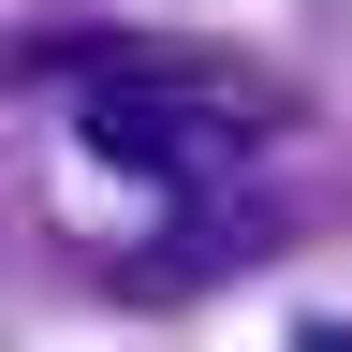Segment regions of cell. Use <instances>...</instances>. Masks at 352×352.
Segmentation results:
<instances>
[{
  "label": "cell",
  "mask_w": 352,
  "mask_h": 352,
  "mask_svg": "<svg viewBox=\"0 0 352 352\" xmlns=\"http://www.w3.org/2000/svg\"><path fill=\"white\" fill-rule=\"evenodd\" d=\"M279 118V88L220 74V59H118L74 88V132L103 147L118 176H162V191H206V176H235V147Z\"/></svg>",
  "instance_id": "6da1fadb"
},
{
  "label": "cell",
  "mask_w": 352,
  "mask_h": 352,
  "mask_svg": "<svg viewBox=\"0 0 352 352\" xmlns=\"http://www.w3.org/2000/svg\"><path fill=\"white\" fill-rule=\"evenodd\" d=\"M294 352H352V338H338V323H294Z\"/></svg>",
  "instance_id": "7a4b0ae2"
}]
</instances>
